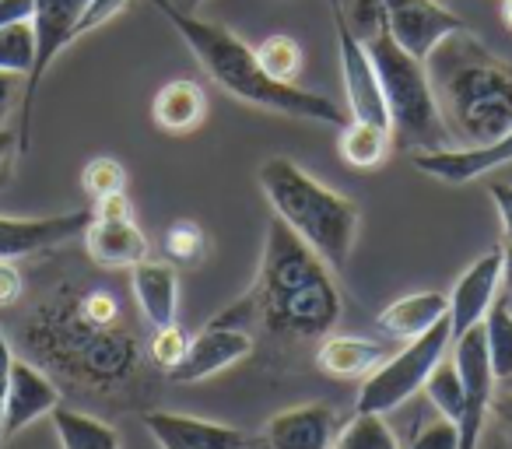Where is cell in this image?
I'll return each instance as SVG.
<instances>
[{"label":"cell","mask_w":512,"mask_h":449,"mask_svg":"<svg viewBox=\"0 0 512 449\" xmlns=\"http://www.w3.org/2000/svg\"><path fill=\"white\" fill-rule=\"evenodd\" d=\"M22 309V306H15ZM60 390L99 400L130 397L148 383V341H141L127 295L109 281L60 274L18 313L15 341Z\"/></svg>","instance_id":"obj_1"},{"label":"cell","mask_w":512,"mask_h":449,"mask_svg":"<svg viewBox=\"0 0 512 449\" xmlns=\"http://www.w3.org/2000/svg\"><path fill=\"white\" fill-rule=\"evenodd\" d=\"M341 313L344 299L327 260L309 250L285 221L274 218L267 225L264 260L253 288L211 323L242 330L260 327L274 341L302 344L334 334Z\"/></svg>","instance_id":"obj_2"},{"label":"cell","mask_w":512,"mask_h":449,"mask_svg":"<svg viewBox=\"0 0 512 449\" xmlns=\"http://www.w3.org/2000/svg\"><path fill=\"white\" fill-rule=\"evenodd\" d=\"M148 4H155L169 18V25L190 46L193 60L204 67V74L221 92L235 95L246 106L271 109V113L292 116V120H313L327 123V127H344L348 123V113L334 99H327V95L267 78L260 71V64H256L253 46H246L225 25H214L207 18H197L193 11H183L176 0H148Z\"/></svg>","instance_id":"obj_3"},{"label":"cell","mask_w":512,"mask_h":449,"mask_svg":"<svg viewBox=\"0 0 512 449\" xmlns=\"http://www.w3.org/2000/svg\"><path fill=\"white\" fill-rule=\"evenodd\" d=\"M442 123L460 148L498 141L512 130V67L467 32L446 36L425 60Z\"/></svg>","instance_id":"obj_4"},{"label":"cell","mask_w":512,"mask_h":449,"mask_svg":"<svg viewBox=\"0 0 512 449\" xmlns=\"http://www.w3.org/2000/svg\"><path fill=\"white\" fill-rule=\"evenodd\" d=\"M358 39L365 43L376 67L379 88H383L386 113H390V134L400 151H439L453 148L446 123H442L439 102H435L432 81H428L425 60L411 57L386 29L379 0H358ZM351 22V18H348Z\"/></svg>","instance_id":"obj_5"},{"label":"cell","mask_w":512,"mask_h":449,"mask_svg":"<svg viewBox=\"0 0 512 449\" xmlns=\"http://www.w3.org/2000/svg\"><path fill=\"white\" fill-rule=\"evenodd\" d=\"M256 183L264 190L274 218H281L309 250L327 260L330 271H344L355 253L358 239V207L344 193L323 186L299 162L274 155L260 165Z\"/></svg>","instance_id":"obj_6"},{"label":"cell","mask_w":512,"mask_h":449,"mask_svg":"<svg viewBox=\"0 0 512 449\" xmlns=\"http://www.w3.org/2000/svg\"><path fill=\"white\" fill-rule=\"evenodd\" d=\"M453 344L449 334V320L435 323L432 330H425L421 337L407 341L404 351H393L376 372H369L358 390V404L355 411L365 414H386L393 407H400L404 400H411L421 386L428 383L435 365L446 358V348Z\"/></svg>","instance_id":"obj_7"},{"label":"cell","mask_w":512,"mask_h":449,"mask_svg":"<svg viewBox=\"0 0 512 449\" xmlns=\"http://www.w3.org/2000/svg\"><path fill=\"white\" fill-rule=\"evenodd\" d=\"M88 0H32V32H36V60L32 71L25 74L22 85V120H18V155H29L32 148V109H36V95L43 85L50 64L60 57V50L74 43V29L85 11Z\"/></svg>","instance_id":"obj_8"},{"label":"cell","mask_w":512,"mask_h":449,"mask_svg":"<svg viewBox=\"0 0 512 449\" xmlns=\"http://www.w3.org/2000/svg\"><path fill=\"white\" fill-rule=\"evenodd\" d=\"M327 4H330V18H334V36H337V53H341V74H344V92H348L351 120L390 127V113H386V99H383V88H379L376 67H372V57L362 39H358V32L351 29L344 0H327Z\"/></svg>","instance_id":"obj_9"},{"label":"cell","mask_w":512,"mask_h":449,"mask_svg":"<svg viewBox=\"0 0 512 449\" xmlns=\"http://www.w3.org/2000/svg\"><path fill=\"white\" fill-rule=\"evenodd\" d=\"M453 362L463 379V421H460V449H481V435L488 425L491 393H495V372H491L484 327H470L453 341Z\"/></svg>","instance_id":"obj_10"},{"label":"cell","mask_w":512,"mask_h":449,"mask_svg":"<svg viewBox=\"0 0 512 449\" xmlns=\"http://www.w3.org/2000/svg\"><path fill=\"white\" fill-rule=\"evenodd\" d=\"M379 8H383L390 36L418 60H428V53L446 36L467 32V22L435 0H379Z\"/></svg>","instance_id":"obj_11"},{"label":"cell","mask_w":512,"mask_h":449,"mask_svg":"<svg viewBox=\"0 0 512 449\" xmlns=\"http://www.w3.org/2000/svg\"><path fill=\"white\" fill-rule=\"evenodd\" d=\"M256 348L253 334L242 327H221V323H207L197 337H190L183 362L169 369V383H200V379L218 376L228 365H239Z\"/></svg>","instance_id":"obj_12"},{"label":"cell","mask_w":512,"mask_h":449,"mask_svg":"<svg viewBox=\"0 0 512 449\" xmlns=\"http://www.w3.org/2000/svg\"><path fill=\"white\" fill-rule=\"evenodd\" d=\"M92 211H67L50 218H4L0 214V260H22L32 253H46L85 236Z\"/></svg>","instance_id":"obj_13"},{"label":"cell","mask_w":512,"mask_h":449,"mask_svg":"<svg viewBox=\"0 0 512 449\" xmlns=\"http://www.w3.org/2000/svg\"><path fill=\"white\" fill-rule=\"evenodd\" d=\"M144 428L162 449H253L256 435H246L235 425L193 418L176 411H148Z\"/></svg>","instance_id":"obj_14"},{"label":"cell","mask_w":512,"mask_h":449,"mask_svg":"<svg viewBox=\"0 0 512 449\" xmlns=\"http://www.w3.org/2000/svg\"><path fill=\"white\" fill-rule=\"evenodd\" d=\"M60 383L46 369H39L36 362L15 355L11 362V383H8V404H4V442L15 439L22 428H29L32 421L53 414V407H60Z\"/></svg>","instance_id":"obj_15"},{"label":"cell","mask_w":512,"mask_h":449,"mask_svg":"<svg viewBox=\"0 0 512 449\" xmlns=\"http://www.w3.org/2000/svg\"><path fill=\"white\" fill-rule=\"evenodd\" d=\"M414 169L425 172L442 183H474V179L488 176V172L502 169L512 162V130L502 134L498 141L477 144V148H439V151H414L411 155Z\"/></svg>","instance_id":"obj_16"},{"label":"cell","mask_w":512,"mask_h":449,"mask_svg":"<svg viewBox=\"0 0 512 449\" xmlns=\"http://www.w3.org/2000/svg\"><path fill=\"white\" fill-rule=\"evenodd\" d=\"M498 288H502V246L474 260L449 292V334H453V341L484 320L491 302L498 299Z\"/></svg>","instance_id":"obj_17"},{"label":"cell","mask_w":512,"mask_h":449,"mask_svg":"<svg viewBox=\"0 0 512 449\" xmlns=\"http://www.w3.org/2000/svg\"><path fill=\"white\" fill-rule=\"evenodd\" d=\"M337 414L330 404H299L278 411L256 435V449H334Z\"/></svg>","instance_id":"obj_18"},{"label":"cell","mask_w":512,"mask_h":449,"mask_svg":"<svg viewBox=\"0 0 512 449\" xmlns=\"http://www.w3.org/2000/svg\"><path fill=\"white\" fill-rule=\"evenodd\" d=\"M85 253L99 271H130L141 260H148V239L137 229L134 214L130 218H109L92 214L85 229Z\"/></svg>","instance_id":"obj_19"},{"label":"cell","mask_w":512,"mask_h":449,"mask_svg":"<svg viewBox=\"0 0 512 449\" xmlns=\"http://www.w3.org/2000/svg\"><path fill=\"white\" fill-rule=\"evenodd\" d=\"M390 344L369 341V337H348V334H327L316 344V369L334 379H365L390 358Z\"/></svg>","instance_id":"obj_20"},{"label":"cell","mask_w":512,"mask_h":449,"mask_svg":"<svg viewBox=\"0 0 512 449\" xmlns=\"http://www.w3.org/2000/svg\"><path fill=\"white\" fill-rule=\"evenodd\" d=\"M130 292H134L137 313L151 323V327H169L176 323V267L165 260H141L130 267Z\"/></svg>","instance_id":"obj_21"},{"label":"cell","mask_w":512,"mask_h":449,"mask_svg":"<svg viewBox=\"0 0 512 449\" xmlns=\"http://www.w3.org/2000/svg\"><path fill=\"white\" fill-rule=\"evenodd\" d=\"M449 320V295L442 292H418L404 295V299L390 302L383 313L376 316V327L383 334L397 337V341H414L425 330H432L435 323Z\"/></svg>","instance_id":"obj_22"},{"label":"cell","mask_w":512,"mask_h":449,"mask_svg":"<svg viewBox=\"0 0 512 449\" xmlns=\"http://www.w3.org/2000/svg\"><path fill=\"white\" fill-rule=\"evenodd\" d=\"M207 116V95L197 81L176 78L169 85L158 88L155 102H151V120L165 134H190L204 123Z\"/></svg>","instance_id":"obj_23"},{"label":"cell","mask_w":512,"mask_h":449,"mask_svg":"<svg viewBox=\"0 0 512 449\" xmlns=\"http://www.w3.org/2000/svg\"><path fill=\"white\" fill-rule=\"evenodd\" d=\"M53 428H57L60 449H120V432L95 414L74 411V407H53Z\"/></svg>","instance_id":"obj_24"},{"label":"cell","mask_w":512,"mask_h":449,"mask_svg":"<svg viewBox=\"0 0 512 449\" xmlns=\"http://www.w3.org/2000/svg\"><path fill=\"white\" fill-rule=\"evenodd\" d=\"M393 148V134L390 127H379V123H365V120H351L341 127L337 137V151L351 169H376L386 162Z\"/></svg>","instance_id":"obj_25"},{"label":"cell","mask_w":512,"mask_h":449,"mask_svg":"<svg viewBox=\"0 0 512 449\" xmlns=\"http://www.w3.org/2000/svg\"><path fill=\"white\" fill-rule=\"evenodd\" d=\"M481 327H484V344H488L491 372H495L498 383L509 386L512 383V295L491 302Z\"/></svg>","instance_id":"obj_26"},{"label":"cell","mask_w":512,"mask_h":449,"mask_svg":"<svg viewBox=\"0 0 512 449\" xmlns=\"http://www.w3.org/2000/svg\"><path fill=\"white\" fill-rule=\"evenodd\" d=\"M253 53H256L260 71L274 81H285V85H295L302 64H306V53H302L299 39H292V36H267Z\"/></svg>","instance_id":"obj_27"},{"label":"cell","mask_w":512,"mask_h":449,"mask_svg":"<svg viewBox=\"0 0 512 449\" xmlns=\"http://www.w3.org/2000/svg\"><path fill=\"white\" fill-rule=\"evenodd\" d=\"M334 449H400V442L383 421V414L355 411V418L337 432Z\"/></svg>","instance_id":"obj_28"},{"label":"cell","mask_w":512,"mask_h":449,"mask_svg":"<svg viewBox=\"0 0 512 449\" xmlns=\"http://www.w3.org/2000/svg\"><path fill=\"white\" fill-rule=\"evenodd\" d=\"M425 393L435 404V411L460 428V421H463V379H460V372H456V362L435 365L432 376H428V383H425Z\"/></svg>","instance_id":"obj_29"},{"label":"cell","mask_w":512,"mask_h":449,"mask_svg":"<svg viewBox=\"0 0 512 449\" xmlns=\"http://www.w3.org/2000/svg\"><path fill=\"white\" fill-rule=\"evenodd\" d=\"M36 60V32L32 22H15L0 29V71L8 74H29Z\"/></svg>","instance_id":"obj_30"},{"label":"cell","mask_w":512,"mask_h":449,"mask_svg":"<svg viewBox=\"0 0 512 449\" xmlns=\"http://www.w3.org/2000/svg\"><path fill=\"white\" fill-rule=\"evenodd\" d=\"M186 348H190V337H186L183 327L169 323V327H155V334L148 337V362L151 369L158 372H169L183 362Z\"/></svg>","instance_id":"obj_31"},{"label":"cell","mask_w":512,"mask_h":449,"mask_svg":"<svg viewBox=\"0 0 512 449\" xmlns=\"http://www.w3.org/2000/svg\"><path fill=\"white\" fill-rule=\"evenodd\" d=\"M81 186H85V193L92 200L113 197V193L127 190V169H123L116 158H95V162H88L85 172H81Z\"/></svg>","instance_id":"obj_32"},{"label":"cell","mask_w":512,"mask_h":449,"mask_svg":"<svg viewBox=\"0 0 512 449\" xmlns=\"http://www.w3.org/2000/svg\"><path fill=\"white\" fill-rule=\"evenodd\" d=\"M165 253L172 257V264H197L204 257V232L193 221H176L165 232Z\"/></svg>","instance_id":"obj_33"},{"label":"cell","mask_w":512,"mask_h":449,"mask_svg":"<svg viewBox=\"0 0 512 449\" xmlns=\"http://www.w3.org/2000/svg\"><path fill=\"white\" fill-rule=\"evenodd\" d=\"M411 449H460V428L439 414V421H428L414 432Z\"/></svg>","instance_id":"obj_34"},{"label":"cell","mask_w":512,"mask_h":449,"mask_svg":"<svg viewBox=\"0 0 512 449\" xmlns=\"http://www.w3.org/2000/svg\"><path fill=\"white\" fill-rule=\"evenodd\" d=\"M127 4H130V0H88L85 11H81V18H78V29H74V39L88 36V32H95V29H102L106 22H113V18L120 15Z\"/></svg>","instance_id":"obj_35"},{"label":"cell","mask_w":512,"mask_h":449,"mask_svg":"<svg viewBox=\"0 0 512 449\" xmlns=\"http://www.w3.org/2000/svg\"><path fill=\"white\" fill-rule=\"evenodd\" d=\"M25 299V274L15 260H0V313L22 306Z\"/></svg>","instance_id":"obj_36"},{"label":"cell","mask_w":512,"mask_h":449,"mask_svg":"<svg viewBox=\"0 0 512 449\" xmlns=\"http://www.w3.org/2000/svg\"><path fill=\"white\" fill-rule=\"evenodd\" d=\"M11 362H15V344L0 316V446H4V404H8V383H11Z\"/></svg>","instance_id":"obj_37"},{"label":"cell","mask_w":512,"mask_h":449,"mask_svg":"<svg viewBox=\"0 0 512 449\" xmlns=\"http://www.w3.org/2000/svg\"><path fill=\"white\" fill-rule=\"evenodd\" d=\"M488 193H491V200H495V211H498V221H502V229H505V239L512 243V186L509 183H491Z\"/></svg>","instance_id":"obj_38"},{"label":"cell","mask_w":512,"mask_h":449,"mask_svg":"<svg viewBox=\"0 0 512 449\" xmlns=\"http://www.w3.org/2000/svg\"><path fill=\"white\" fill-rule=\"evenodd\" d=\"M18 95H22V85H18V74L0 71V127H4V120L11 116V106H15Z\"/></svg>","instance_id":"obj_39"},{"label":"cell","mask_w":512,"mask_h":449,"mask_svg":"<svg viewBox=\"0 0 512 449\" xmlns=\"http://www.w3.org/2000/svg\"><path fill=\"white\" fill-rule=\"evenodd\" d=\"M32 18V0H0V29L15 22H29Z\"/></svg>","instance_id":"obj_40"},{"label":"cell","mask_w":512,"mask_h":449,"mask_svg":"<svg viewBox=\"0 0 512 449\" xmlns=\"http://www.w3.org/2000/svg\"><path fill=\"white\" fill-rule=\"evenodd\" d=\"M15 158H22V155H18V130L0 127V179L8 176V169H11V162H15Z\"/></svg>","instance_id":"obj_41"},{"label":"cell","mask_w":512,"mask_h":449,"mask_svg":"<svg viewBox=\"0 0 512 449\" xmlns=\"http://www.w3.org/2000/svg\"><path fill=\"white\" fill-rule=\"evenodd\" d=\"M502 288L505 295H512V243L502 246Z\"/></svg>","instance_id":"obj_42"},{"label":"cell","mask_w":512,"mask_h":449,"mask_svg":"<svg viewBox=\"0 0 512 449\" xmlns=\"http://www.w3.org/2000/svg\"><path fill=\"white\" fill-rule=\"evenodd\" d=\"M502 22L512 29V0H502Z\"/></svg>","instance_id":"obj_43"},{"label":"cell","mask_w":512,"mask_h":449,"mask_svg":"<svg viewBox=\"0 0 512 449\" xmlns=\"http://www.w3.org/2000/svg\"><path fill=\"white\" fill-rule=\"evenodd\" d=\"M176 4H179L183 11H197L200 4H204V0H176Z\"/></svg>","instance_id":"obj_44"},{"label":"cell","mask_w":512,"mask_h":449,"mask_svg":"<svg viewBox=\"0 0 512 449\" xmlns=\"http://www.w3.org/2000/svg\"><path fill=\"white\" fill-rule=\"evenodd\" d=\"M509 442H512V404H509Z\"/></svg>","instance_id":"obj_45"},{"label":"cell","mask_w":512,"mask_h":449,"mask_svg":"<svg viewBox=\"0 0 512 449\" xmlns=\"http://www.w3.org/2000/svg\"><path fill=\"white\" fill-rule=\"evenodd\" d=\"M509 386H512V383H509Z\"/></svg>","instance_id":"obj_46"}]
</instances>
